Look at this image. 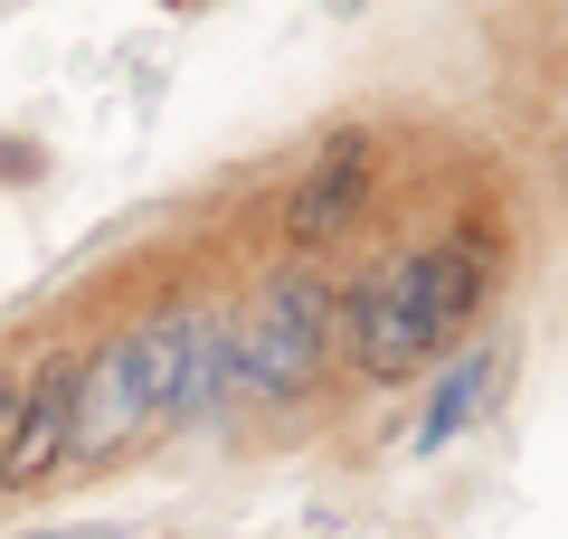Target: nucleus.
<instances>
[{
    "instance_id": "nucleus-5",
    "label": "nucleus",
    "mask_w": 568,
    "mask_h": 539,
    "mask_svg": "<svg viewBox=\"0 0 568 539\" xmlns=\"http://www.w3.org/2000/svg\"><path fill=\"white\" fill-rule=\"evenodd\" d=\"M77 445V350H58L39 379H20V426L0 445V492H39L48 474H67Z\"/></svg>"
},
{
    "instance_id": "nucleus-4",
    "label": "nucleus",
    "mask_w": 568,
    "mask_h": 539,
    "mask_svg": "<svg viewBox=\"0 0 568 539\" xmlns=\"http://www.w3.org/2000/svg\"><path fill=\"white\" fill-rule=\"evenodd\" d=\"M369 190H379V142L361 133V123H332L323 133V152L304 161V190H294V209H284V237L304 246H332L351 218L369 209Z\"/></svg>"
},
{
    "instance_id": "nucleus-6",
    "label": "nucleus",
    "mask_w": 568,
    "mask_h": 539,
    "mask_svg": "<svg viewBox=\"0 0 568 539\" xmlns=\"http://www.w3.org/2000/svg\"><path fill=\"white\" fill-rule=\"evenodd\" d=\"M493 388H503V350H465L446 379H436L426 417H417V455H446V445H455V436H465V426L493 407Z\"/></svg>"
},
{
    "instance_id": "nucleus-7",
    "label": "nucleus",
    "mask_w": 568,
    "mask_h": 539,
    "mask_svg": "<svg viewBox=\"0 0 568 539\" xmlns=\"http://www.w3.org/2000/svg\"><path fill=\"white\" fill-rule=\"evenodd\" d=\"M10 426H20V379H0V445H10Z\"/></svg>"
},
{
    "instance_id": "nucleus-2",
    "label": "nucleus",
    "mask_w": 568,
    "mask_h": 539,
    "mask_svg": "<svg viewBox=\"0 0 568 539\" xmlns=\"http://www.w3.org/2000/svg\"><path fill=\"white\" fill-rule=\"evenodd\" d=\"M332 313L342 303H332V284L313 265H275L237 313V388L246 398H265V407L304 398L323 350H332Z\"/></svg>"
},
{
    "instance_id": "nucleus-3",
    "label": "nucleus",
    "mask_w": 568,
    "mask_h": 539,
    "mask_svg": "<svg viewBox=\"0 0 568 539\" xmlns=\"http://www.w3.org/2000/svg\"><path fill=\"white\" fill-rule=\"evenodd\" d=\"M152 436V388H142V322H123L114 340H95V350L77 359V445H67V464H104L123 455V445Z\"/></svg>"
},
{
    "instance_id": "nucleus-1",
    "label": "nucleus",
    "mask_w": 568,
    "mask_h": 539,
    "mask_svg": "<svg viewBox=\"0 0 568 539\" xmlns=\"http://www.w3.org/2000/svg\"><path fill=\"white\" fill-rule=\"evenodd\" d=\"M484 284H493V246L484 237H446V246L388 256L379 275H361L342 294V313H332L342 340H351V369H361V379H407V369H426V359L474 322Z\"/></svg>"
}]
</instances>
